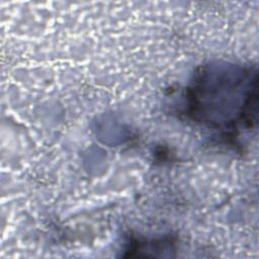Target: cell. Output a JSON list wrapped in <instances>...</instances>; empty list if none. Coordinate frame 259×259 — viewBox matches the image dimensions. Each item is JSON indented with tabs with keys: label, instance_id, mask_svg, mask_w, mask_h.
Masks as SVG:
<instances>
[{
	"label": "cell",
	"instance_id": "cell-1",
	"mask_svg": "<svg viewBox=\"0 0 259 259\" xmlns=\"http://www.w3.org/2000/svg\"><path fill=\"white\" fill-rule=\"evenodd\" d=\"M256 65L209 62L192 74L183 93L182 112L193 123L236 142L257 124Z\"/></svg>",
	"mask_w": 259,
	"mask_h": 259
}]
</instances>
